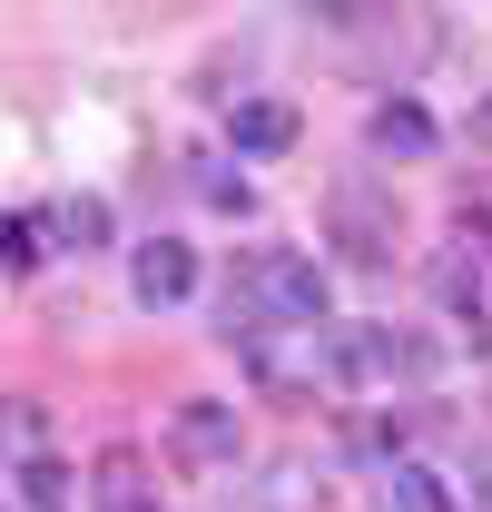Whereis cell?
Returning a JSON list of instances; mask_svg holds the SVG:
<instances>
[{"label":"cell","instance_id":"11","mask_svg":"<svg viewBox=\"0 0 492 512\" xmlns=\"http://www.w3.org/2000/svg\"><path fill=\"white\" fill-rule=\"evenodd\" d=\"M0 266H40V217H0Z\"/></svg>","mask_w":492,"mask_h":512},{"label":"cell","instance_id":"5","mask_svg":"<svg viewBox=\"0 0 492 512\" xmlns=\"http://www.w3.org/2000/svg\"><path fill=\"white\" fill-rule=\"evenodd\" d=\"M89 503H99V512H158V483H148V463H138V453H99Z\"/></svg>","mask_w":492,"mask_h":512},{"label":"cell","instance_id":"2","mask_svg":"<svg viewBox=\"0 0 492 512\" xmlns=\"http://www.w3.org/2000/svg\"><path fill=\"white\" fill-rule=\"evenodd\" d=\"M325 227H335V247L365 256V266H374V256H394V207H384L365 178H345V188L325 197Z\"/></svg>","mask_w":492,"mask_h":512},{"label":"cell","instance_id":"9","mask_svg":"<svg viewBox=\"0 0 492 512\" xmlns=\"http://www.w3.org/2000/svg\"><path fill=\"white\" fill-rule=\"evenodd\" d=\"M374 503H384V512H443V483H433L424 463H394V473H384V493H374Z\"/></svg>","mask_w":492,"mask_h":512},{"label":"cell","instance_id":"10","mask_svg":"<svg viewBox=\"0 0 492 512\" xmlns=\"http://www.w3.org/2000/svg\"><path fill=\"white\" fill-rule=\"evenodd\" d=\"M20 503H30V512H60V503H69V463L30 453V463H20Z\"/></svg>","mask_w":492,"mask_h":512},{"label":"cell","instance_id":"4","mask_svg":"<svg viewBox=\"0 0 492 512\" xmlns=\"http://www.w3.org/2000/svg\"><path fill=\"white\" fill-rule=\"evenodd\" d=\"M128 286H138V306H178L187 286H197V256L178 237H148V247L128 256Z\"/></svg>","mask_w":492,"mask_h":512},{"label":"cell","instance_id":"6","mask_svg":"<svg viewBox=\"0 0 492 512\" xmlns=\"http://www.w3.org/2000/svg\"><path fill=\"white\" fill-rule=\"evenodd\" d=\"M237 148H246V158L296 148V109H286V99H237Z\"/></svg>","mask_w":492,"mask_h":512},{"label":"cell","instance_id":"12","mask_svg":"<svg viewBox=\"0 0 492 512\" xmlns=\"http://www.w3.org/2000/svg\"><path fill=\"white\" fill-rule=\"evenodd\" d=\"M483 503H492V453H483Z\"/></svg>","mask_w":492,"mask_h":512},{"label":"cell","instance_id":"13","mask_svg":"<svg viewBox=\"0 0 492 512\" xmlns=\"http://www.w3.org/2000/svg\"><path fill=\"white\" fill-rule=\"evenodd\" d=\"M483 138H492V99H483Z\"/></svg>","mask_w":492,"mask_h":512},{"label":"cell","instance_id":"7","mask_svg":"<svg viewBox=\"0 0 492 512\" xmlns=\"http://www.w3.org/2000/svg\"><path fill=\"white\" fill-rule=\"evenodd\" d=\"M365 138H374V148H384V158H433V119H424V109H414V99H384Z\"/></svg>","mask_w":492,"mask_h":512},{"label":"cell","instance_id":"1","mask_svg":"<svg viewBox=\"0 0 492 512\" xmlns=\"http://www.w3.org/2000/svg\"><path fill=\"white\" fill-rule=\"evenodd\" d=\"M237 286H246V306H256L266 325H306V335H325V266H315V256L256 247Z\"/></svg>","mask_w":492,"mask_h":512},{"label":"cell","instance_id":"3","mask_svg":"<svg viewBox=\"0 0 492 512\" xmlns=\"http://www.w3.org/2000/svg\"><path fill=\"white\" fill-rule=\"evenodd\" d=\"M168 444L187 463H237V404H217V394H187L178 424H168Z\"/></svg>","mask_w":492,"mask_h":512},{"label":"cell","instance_id":"8","mask_svg":"<svg viewBox=\"0 0 492 512\" xmlns=\"http://www.w3.org/2000/svg\"><path fill=\"white\" fill-rule=\"evenodd\" d=\"M50 227H60L79 256H89V247H109V197H60V207H50Z\"/></svg>","mask_w":492,"mask_h":512}]
</instances>
